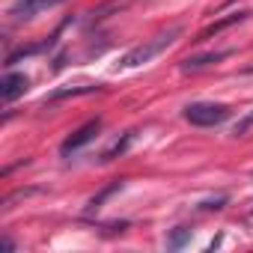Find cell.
Masks as SVG:
<instances>
[{
  "mask_svg": "<svg viewBox=\"0 0 253 253\" xmlns=\"http://www.w3.org/2000/svg\"><path fill=\"white\" fill-rule=\"evenodd\" d=\"M98 128H101V119H92V122H86V125H81V128L72 134V137H66L63 140V146H60V152L63 155H72V152H78L81 146H86L89 140H95V134H98Z\"/></svg>",
  "mask_w": 253,
  "mask_h": 253,
  "instance_id": "3957f363",
  "label": "cell"
},
{
  "mask_svg": "<svg viewBox=\"0 0 253 253\" xmlns=\"http://www.w3.org/2000/svg\"><path fill=\"white\" fill-rule=\"evenodd\" d=\"M60 3H66V0H18V3H12V9H9V15L12 18H24V21H30V18H36L39 12H45V9H54V6H60Z\"/></svg>",
  "mask_w": 253,
  "mask_h": 253,
  "instance_id": "277c9868",
  "label": "cell"
},
{
  "mask_svg": "<svg viewBox=\"0 0 253 253\" xmlns=\"http://www.w3.org/2000/svg\"><path fill=\"white\" fill-rule=\"evenodd\" d=\"M131 140H134V131H128V134H122V140H116L110 149H104L101 152V161L107 164V161H113V158H119V155H125V149L131 146Z\"/></svg>",
  "mask_w": 253,
  "mask_h": 253,
  "instance_id": "ba28073f",
  "label": "cell"
},
{
  "mask_svg": "<svg viewBox=\"0 0 253 253\" xmlns=\"http://www.w3.org/2000/svg\"><path fill=\"white\" fill-rule=\"evenodd\" d=\"M27 89H30L27 75H15V72H9L3 81H0V98H3V101H15V98H21Z\"/></svg>",
  "mask_w": 253,
  "mask_h": 253,
  "instance_id": "5b68a950",
  "label": "cell"
},
{
  "mask_svg": "<svg viewBox=\"0 0 253 253\" xmlns=\"http://www.w3.org/2000/svg\"><path fill=\"white\" fill-rule=\"evenodd\" d=\"M250 12H232V15H226V18H220V21H214V24H209L194 42H206V39H211V36H217V33H223V30H229L232 24H241L244 18H247Z\"/></svg>",
  "mask_w": 253,
  "mask_h": 253,
  "instance_id": "8992f818",
  "label": "cell"
},
{
  "mask_svg": "<svg viewBox=\"0 0 253 253\" xmlns=\"http://www.w3.org/2000/svg\"><path fill=\"white\" fill-rule=\"evenodd\" d=\"M232 51H211V54H200V57H188L185 63H182V69L185 72H200V69H206V66H211V63H220V60H226Z\"/></svg>",
  "mask_w": 253,
  "mask_h": 253,
  "instance_id": "52a82bcc",
  "label": "cell"
},
{
  "mask_svg": "<svg viewBox=\"0 0 253 253\" xmlns=\"http://www.w3.org/2000/svg\"><path fill=\"white\" fill-rule=\"evenodd\" d=\"M191 241V229H185V226H179V229H173L170 235H167V247L170 250H179V247H185Z\"/></svg>",
  "mask_w": 253,
  "mask_h": 253,
  "instance_id": "9c48e42d",
  "label": "cell"
},
{
  "mask_svg": "<svg viewBox=\"0 0 253 253\" xmlns=\"http://www.w3.org/2000/svg\"><path fill=\"white\" fill-rule=\"evenodd\" d=\"M253 125V113H247V116H241L238 122H235V128H232V134L235 137H241V134H247V128Z\"/></svg>",
  "mask_w": 253,
  "mask_h": 253,
  "instance_id": "7c38bea8",
  "label": "cell"
},
{
  "mask_svg": "<svg viewBox=\"0 0 253 253\" xmlns=\"http://www.w3.org/2000/svg\"><path fill=\"white\" fill-rule=\"evenodd\" d=\"M3 250L12 253V250H15V241H12V238H3Z\"/></svg>",
  "mask_w": 253,
  "mask_h": 253,
  "instance_id": "4fadbf2b",
  "label": "cell"
},
{
  "mask_svg": "<svg viewBox=\"0 0 253 253\" xmlns=\"http://www.w3.org/2000/svg\"><path fill=\"white\" fill-rule=\"evenodd\" d=\"M179 33H182V27H170L167 33H158L155 39H149V42H143V45L131 48L128 54L119 60V69H137V66L149 63V60H152V57H158L164 48H170V45L179 39Z\"/></svg>",
  "mask_w": 253,
  "mask_h": 253,
  "instance_id": "6da1fadb",
  "label": "cell"
},
{
  "mask_svg": "<svg viewBox=\"0 0 253 253\" xmlns=\"http://www.w3.org/2000/svg\"><path fill=\"white\" fill-rule=\"evenodd\" d=\"M185 119L197 128H211V125H220L229 119V107L226 104H209V101H200V104H188L185 107Z\"/></svg>",
  "mask_w": 253,
  "mask_h": 253,
  "instance_id": "7a4b0ae2",
  "label": "cell"
},
{
  "mask_svg": "<svg viewBox=\"0 0 253 253\" xmlns=\"http://www.w3.org/2000/svg\"><path fill=\"white\" fill-rule=\"evenodd\" d=\"M119 188H122V182H113V185H110V188H104V191H101L98 197H92V200H89V211H95V209H101V203H104V200H107L110 194H116Z\"/></svg>",
  "mask_w": 253,
  "mask_h": 253,
  "instance_id": "30bf717a",
  "label": "cell"
},
{
  "mask_svg": "<svg viewBox=\"0 0 253 253\" xmlns=\"http://www.w3.org/2000/svg\"><path fill=\"white\" fill-rule=\"evenodd\" d=\"M92 89H101V86L95 84V86H72V89H60V92H54V95H51V101L66 98V95H84V92H92Z\"/></svg>",
  "mask_w": 253,
  "mask_h": 253,
  "instance_id": "8fae6325",
  "label": "cell"
}]
</instances>
